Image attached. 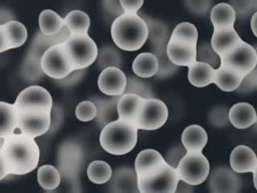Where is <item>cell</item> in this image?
Segmentation results:
<instances>
[{
	"instance_id": "1",
	"label": "cell",
	"mask_w": 257,
	"mask_h": 193,
	"mask_svg": "<svg viewBox=\"0 0 257 193\" xmlns=\"http://www.w3.org/2000/svg\"><path fill=\"white\" fill-rule=\"evenodd\" d=\"M0 155L9 175H25L36 169L40 150L34 138L14 132L3 139Z\"/></svg>"
},
{
	"instance_id": "2",
	"label": "cell",
	"mask_w": 257,
	"mask_h": 193,
	"mask_svg": "<svg viewBox=\"0 0 257 193\" xmlns=\"http://www.w3.org/2000/svg\"><path fill=\"white\" fill-rule=\"evenodd\" d=\"M110 34L114 44L125 51H136L143 47L148 38L145 19L137 13H122L113 20Z\"/></svg>"
},
{
	"instance_id": "3",
	"label": "cell",
	"mask_w": 257,
	"mask_h": 193,
	"mask_svg": "<svg viewBox=\"0 0 257 193\" xmlns=\"http://www.w3.org/2000/svg\"><path fill=\"white\" fill-rule=\"evenodd\" d=\"M138 131L133 123L116 119L101 128L100 146L111 155H124L137 145Z\"/></svg>"
},
{
	"instance_id": "4",
	"label": "cell",
	"mask_w": 257,
	"mask_h": 193,
	"mask_svg": "<svg viewBox=\"0 0 257 193\" xmlns=\"http://www.w3.org/2000/svg\"><path fill=\"white\" fill-rule=\"evenodd\" d=\"M62 45L74 69H85L96 59L98 48L88 33L70 34L68 38L62 42Z\"/></svg>"
},
{
	"instance_id": "5",
	"label": "cell",
	"mask_w": 257,
	"mask_h": 193,
	"mask_svg": "<svg viewBox=\"0 0 257 193\" xmlns=\"http://www.w3.org/2000/svg\"><path fill=\"white\" fill-rule=\"evenodd\" d=\"M179 180L176 168L165 163L150 174L137 177L138 190L140 193H175Z\"/></svg>"
},
{
	"instance_id": "6",
	"label": "cell",
	"mask_w": 257,
	"mask_h": 193,
	"mask_svg": "<svg viewBox=\"0 0 257 193\" xmlns=\"http://www.w3.org/2000/svg\"><path fill=\"white\" fill-rule=\"evenodd\" d=\"M179 179L197 186L203 183L210 173V163L202 152H186L176 167Z\"/></svg>"
},
{
	"instance_id": "7",
	"label": "cell",
	"mask_w": 257,
	"mask_h": 193,
	"mask_svg": "<svg viewBox=\"0 0 257 193\" xmlns=\"http://www.w3.org/2000/svg\"><path fill=\"white\" fill-rule=\"evenodd\" d=\"M52 96L40 85H30L17 95L13 104L16 113L51 112Z\"/></svg>"
},
{
	"instance_id": "8",
	"label": "cell",
	"mask_w": 257,
	"mask_h": 193,
	"mask_svg": "<svg viewBox=\"0 0 257 193\" xmlns=\"http://www.w3.org/2000/svg\"><path fill=\"white\" fill-rule=\"evenodd\" d=\"M169 117L167 105L156 98L143 99L134 125L138 130L154 131L165 125Z\"/></svg>"
},
{
	"instance_id": "9",
	"label": "cell",
	"mask_w": 257,
	"mask_h": 193,
	"mask_svg": "<svg viewBox=\"0 0 257 193\" xmlns=\"http://www.w3.org/2000/svg\"><path fill=\"white\" fill-rule=\"evenodd\" d=\"M220 64L245 75L256 67V49L251 44L242 40L235 47L220 56Z\"/></svg>"
},
{
	"instance_id": "10",
	"label": "cell",
	"mask_w": 257,
	"mask_h": 193,
	"mask_svg": "<svg viewBox=\"0 0 257 193\" xmlns=\"http://www.w3.org/2000/svg\"><path fill=\"white\" fill-rule=\"evenodd\" d=\"M40 65L44 74L53 79H60L74 70L62 43L47 48L40 57Z\"/></svg>"
},
{
	"instance_id": "11",
	"label": "cell",
	"mask_w": 257,
	"mask_h": 193,
	"mask_svg": "<svg viewBox=\"0 0 257 193\" xmlns=\"http://www.w3.org/2000/svg\"><path fill=\"white\" fill-rule=\"evenodd\" d=\"M208 187L212 193H236L241 188V179L235 171L226 166L216 167L209 173Z\"/></svg>"
},
{
	"instance_id": "12",
	"label": "cell",
	"mask_w": 257,
	"mask_h": 193,
	"mask_svg": "<svg viewBox=\"0 0 257 193\" xmlns=\"http://www.w3.org/2000/svg\"><path fill=\"white\" fill-rule=\"evenodd\" d=\"M51 112L17 113V129L32 138L44 135L50 128Z\"/></svg>"
},
{
	"instance_id": "13",
	"label": "cell",
	"mask_w": 257,
	"mask_h": 193,
	"mask_svg": "<svg viewBox=\"0 0 257 193\" xmlns=\"http://www.w3.org/2000/svg\"><path fill=\"white\" fill-rule=\"evenodd\" d=\"M126 83V76L124 72L115 66H109L103 68L97 79V85L99 90L108 95L115 96L123 93Z\"/></svg>"
},
{
	"instance_id": "14",
	"label": "cell",
	"mask_w": 257,
	"mask_h": 193,
	"mask_svg": "<svg viewBox=\"0 0 257 193\" xmlns=\"http://www.w3.org/2000/svg\"><path fill=\"white\" fill-rule=\"evenodd\" d=\"M196 43L170 37L166 43V52L175 65L188 67L196 61Z\"/></svg>"
},
{
	"instance_id": "15",
	"label": "cell",
	"mask_w": 257,
	"mask_h": 193,
	"mask_svg": "<svg viewBox=\"0 0 257 193\" xmlns=\"http://www.w3.org/2000/svg\"><path fill=\"white\" fill-rule=\"evenodd\" d=\"M230 166L236 173L257 172V157L254 151L246 146L239 145L233 149L230 154Z\"/></svg>"
},
{
	"instance_id": "16",
	"label": "cell",
	"mask_w": 257,
	"mask_h": 193,
	"mask_svg": "<svg viewBox=\"0 0 257 193\" xmlns=\"http://www.w3.org/2000/svg\"><path fill=\"white\" fill-rule=\"evenodd\" d=\"M107 182H109L108 187L110 192H139L137 174L135 169L130 167L116 169L113 173H111V176Z\"/></svg>"
},
{
	"instance_id": "17",
	"label": "cell",
	"mask_w": 257,
	"mask_h": 193,
	"mask_svg": "<svg viewBox=\"0 0 257 193\" xmlns=\"http://www.w3.org/2000/svg\"><path fill=\"white\" fill-rule=\"evenodd\" d=\"M242 39L235 30L234 26L214 29L210 44L214 51L219 55H223L233 47H235Z\"/></svg>"
},
{
	"instance_id": "18",
	"label": "cell",
	"mask_w": 257,
	"mask_h": 193,
	"mask_svg": "<svg viewBox=\"0 0 257 193\" xmlns=\"http://www.w3.org/2000/svg\"><path fill=\"white\" fill-rule=\"evenodd\" d=\"M229 123L236 129L244 130L253 126L257 121L255 109L248 103H237L228 111Z\"/></svg>"
},
{
	"instance_id": "19",
	"label": "cell",
	"mask_w": 257,
	"mask_h": 193,
	"mask_svg": "<svg viewBox=\"0 0 257 193\" xmlns=\"http://www.w3.org/2000/svg\"><path fill=\"white\" fill-rule=\"evenodd\" d=\"M165 163L166 161L164 156L160 152L154 149H146L137 155L134 169L137 177H143L158 169Z\"/></svg>"
},
{
	"instance_id": "20",
	"label": "cell",
	"mask_w": 257,
	"mask_h": 193,
	"mask_svg": "<svg viewBox=\"0 0 257 193\" xmlns=\"http://www.w3.org/2000/svg\"><path fill=\"white\" fill-rule=\"evenodd\" d=\"M143 103V98L135 93H122L116 104L117 118L122 121L135 123Z\"/></svg>"
},
{
	"instance_id": "21",
	"label": "cell",
	"mask_w": 257,
	"mask_h": 193,
	"mask_svg": "<svg viewBox=\"0 0 257 193\" xmlns=\"http://www.w3.org/2000/svg\"><path fill=\"white\" fill-rule=\"evenodd\" d=\"M181 140L186 152H202L208 142V135L203 127L190 125L183 131Z\"/></svg>"
},
{
	"instance_id": "22",
	"label": "cell",
	"mask_w": 257,
	"mask_h": 193,
	"mask_svg": "<svg viewBox=\"0 0 257 193\" xmlns=\"http://www.w3.org/2000/svg\"><path fill=\"white\" fill-rule=\"evenodd\" d=\"M69 35H70V32L66 26H63L57 33H55L53 35H44L39 31L35 35L32 43H31L29 52L41 57L42 53L47 48L64 42L68 38Z\"/></svg>"
},
{
	"instance_id": "23",
	"label": "cell",
	"mask_w": 257,
	"mask_h": 193,
	"mask_svg": "<svg viewBox=\"0 0 257 193\" xmlns=\"http://www.w3.org/2000/svg\"><path fill=\"white\" fill-rule=\"evenodd\" d=\"M189 82L196 87H205L213 83L215 68L202 61H194L188 66Z\"/></svg>"
},
{
	"instance_id": "24",
	"label": "cell",
	"mask_w": 257,
	"mask_h": 193,
	"mask_svg": "<svg viewBox=\"0 0 257 193\" xmlns=\"http://www.w3.org/2000/svg\"><path fill=\"white\" fill-rule=\"evenodd\" d=\"M244 75L239 72L219 64L215 68L213 83H215L223 91H235L239 86Z\"/></svg>"
},
{
	"instance_id": "25",
	"label": "cell",
	"mask_w": 257,
	"mask_h": 193,
	"mask_svg": "<svg viewBox=\"0 0 257 193\" xmlns=\"http://www.w3.org/2000/svg\"><path fill=\"white\" fill-rule=\"evenodd\" d=\"M119 95L111 96V99H94L92 102L96 107L95 121L102 128L106 124L118 119L116 104Z\"/></svg>"
},
{
	"instance_id": "26",
	"label": "cell",
	"mask_w": 257,
	"mask_h": 193,
	"mask_svg": "<svg viewBox=\"0 0 257 193\" xmlns=\"http://www.w3.org/2000/svg\"><path fill=\"white\" fill-rule=\"evenodd\" d=\"M1 25L9 49L20 47L27 40L28 32L23 23L16 20H8Z\"/></svg>"
},
{
	"instance_id": "27",
	"label": "cell",
	"mask_w": 257,
	"mask_h": 193,
	"mask_svg": "<svg viewBox=\"0 0 257 193\" xmlns=\"http://www.w3.org/2000/svg\"><path fill=\"white\" fill-rule=\"evenodd\" d=\"M210 19L214 29L234 26L236 14L229 3H219L211 8Z\"/></svg>"
},
{
	"instance_id": "28",
	"label": "cell",
	"mask_w": 257,
	"mask_h": 193,
	"mask_svg": "<svg viewBox=\"0 0 257 193\" xmlns=\"http://www.w3.org/2000/svg\"><path fill=\"white\" fill-rule=\"evenodd\" d=\"M132 67L138 76L149 78L156 75L158 71V60L152 52H143L134 59Z\"/></svg>"
},
{
	"instance_id": "29",
	"label": "cell",
	"mask_w": 257,
	"mask_h": 193,
	"mask_svg": "<svg viewBox=\"0 0 257 193\" xmlns=\"http://www.w3.org/2000/svg\"><path fill=\"white\" fill-rule=\"evenodd\" d=\"M17 129V113L12 104L0 102V138L4 139Z\"/></svg>"
},
{
	"instance_id": "30",
	"label": "cell",
	"mask_w": 257,
	"mask_h": 193,
	"mask_svg": "<svg viewBox=\"0 0 257 193\" xmlns=\"http://www.w3.org/2000/svg\"><path fill=\"white\" fill-rule=\"evenodd\" d=\"M143 18L145 19L148 27L147 40H149L152 45L167 43L171 34L169 26L165 22L156 18H152L150 16H146Z\"/></svg>"
},
{
	"instance_id": "31",
	"label": "cell",
	"mask_w": 257,
	"mask_h": 193,
	"mask_svg": "<svg viewBox=\"0 0 257 193\" xmlns=\"http://www.w3.org/2000/svg\"><path fill=\"white\" fill-rule=\"evenodd\" d=\"M64 26L70 34H84L88 32L90 26L89 16L81 10H72L63 18Z\"/></svg>"
},
{
	"instance_id": "32",
	"label": "cell",
	"mask_w": 257,
	"mask_h": 193,
	"mask_svg": "<svg viewBox=\"0 0 257 193\" xmlns=\"http://www.w3.org/2000/svg\"><path fill=\"white\" fill-rule=\"evenodd\" d=\"M40 32L44 35H53L57 33L63 26V18L53 10H43L38 17Z\"/></svg>"
},
{
	"instance_id": "33",
	"label": "cell",
	"mask_w": 257,
	"mask_h": 193,
	"mask_svg": "<svg viewBox=\"0 0 257 193\" xmlns=\"http://www.w3.org/2000/svg\"><path fill=\"white\" fill-rule=\"evenodd\" d=\"M152 50V53L155 54L158 60V71L156 73L158 77H168L178 71L179 66L175 65L167 55L166 43L153 45Z\"/></svg>"
},
{
	"instance_id": "34",
	"label": "cell",
	"mask_w": 257,
	"mask_h": 193,
	"mask_svg": "<svg viewBox=\"0 0 257 193\" xmlns=\"http://www.w3.org/2000/svg\"><path fill=\"white\" fill-rule=\"evenodd\" d=\"M112 173L111 167L102 160H94L87 167V177L94 184L106 183Z\"/></svg>"
},
{
	"instance_id": "35",
	"label": "cell",
	"mask_w": 257,
	"mask_h": 193,
	"mask_svg": "<svg viewBox=\"0 0 257 193\" xmlns=\"http://www.w3.org/2000/svg\"><path fill=\"white\" fill-rule=\"evenodd\" d=\"M37 181L45 190H53L60 184V173L52 165H43L37 171Z\"/></svg>"
},
{
	"instance_id": "36",
	"label": "cell",
	"mask_w": 257,
	"mask_h": 193,
	"mask_svg": "<svg viewBox=\"0 0 257 193\" xmlns=\"http://www.w3.org/2000/svg\"><path fill=\"white\" fill-rule=\"evenodd\" d=\"M95 60L97 67L100 70L109 66H115L120 68L122 63L121 54L116 48L112 46H103L100 50H98Z\"/></svg>"
},
{
	"instance_id": "37",
	"label": "cell",
	"mask_w": 257,
	"mask_h": 193,
	"mask_svg": "<svg viewBox=\"0 0 257 193\" xmlns=\"http://www.w3.org/2000/svg\"><path fill=\"white\" fill-rule=\"evenodd\" d=\"M123 93H135L143 99L155 98L154 90L149 82L140 76H128L126 77V83Z\"/></svg>"
},
{
	"instance_id": "38",
	"label": "cell",
	"mask_w": 257,
	"mask_h": 193,
	"mask_svg": "<svg viewBox=\"0 0 257 193\" xmlns=\"http://www.w3.org/2000/svg\"><path fill=\"white\" fill-rule=\"evenodd\" d=\"M44 72L40 65V57L28 52L22 65V75L26 79L33 81L41 78Z\"/></svg>"
},
{
	"instance_id": "39",
	"label": "cell",
	"mask_w": 257,
	"mask_h": 193,
	"mask_svg": "<svg viewBox=\"0 0 257 193\" xmlns=\"http://www.w3.org/2000/svg\"><path fill=\"white\" fill-rule=\"evenodd\" d=\"M170 37L197 44L198 30L194 24L190 22H182L177 24V26L171 32Z\"/></svg>"
},
{
	"instance_id": "40",
	"label": "cell",
	"mask_w": 257,
	"mask_h": 193,
	"mask_svg": "<svg viewBox=\"0 0 257 193\" xmlns=\"http://www.w3.org/2000/svg\"><path fill=\"white\" fill-rule=\"evenodd\" d=\"M196 60L210 64L217 68L220 64V57L212 48L210 42H202L196 47Z\"/></svg>"
},
{
	"instance_id": "41",
	"label": "cell",
	"mask_w": 257,
	"mask_h": 193,
	"mask_svg": "<svg viewBox=\"0 0 257 193\" xmlns=\"http://www.w3.org/2000/svg\"><path fill=\"white\" fill-rule=\"evenodd\" d=\"M236 14V18L245 19L256 12L257 0H230L229 3Z\"/></svg>"
},
{
	"instance_id": "42",
	"label": "cell",
	"mask_w": 257,
	"mask_h": 193,
	"mask_svg": "<svg viewBox=\"0 0 257 193\" xmlns=\"http://www.w3.org/2000/svg\"><path fill=\"white\" fill-rule=\"evenodd\" d=\"M96 115V107L92 101L80 102L75 109V116L81 122H89Z\"/></svg>"
},
{
	"instance_id": "43",
	"label": "cell",
	"mask_w": 257,
	"mask_h": 193,
	"mask_svg": "<svg viewBox=\"0 0 257 193\" xmlns=\"http://www.w3.org/2000/svg\"><path fill=\"white\" fill-rule=\"evenodd\" d=\"M187 9L196 15L206 16L213 7V0H184Z\"/></svg>"
},
{
	"instance_id": "44",
	"label": "cell",
	"mask_w": 257,
	"mask_h": 193,
	"mask_svg": "<svg viewBox=\"0 0 257 193\" xmlns=\"http://www.w3.org/2000/svg\"><path fill=\"white\" fill-rule=\"evenodd\" d=\"M257 70L256 67L251 70L250 72H248L247 74H245L239 84V86L237 87L236 91L239 93H249L252 92L254 90H256L257 88Z\"/></svg>"
},
{
	"instance_id": "45",
	"label": "cell",
	"mask_w": 257,
	"mask_h": 193,
	"mask_svg": "<svg viewBox=\"0 0 257 193\" xmlns=\"http://www.w3.org/2000/svg\"><path fill=\"white\" fill-rule=\"evenodd\" d=\"M186 154V150L184 148L183 145H176L174 147H172L166 154V156L164 157L166 163H168L169 165H171L172 167L176 168L177 165L179 164L180 160L182 159V157Z\"/></svg>"
},
{
	"instance_id": "46",
	"label": "cell",
	"mask_w": 257,
	"mask_h": 193,
	"mask_svg": "<svg viewBox=\"0 0 257 193\" xmlns=\"http://www.w3.org/2000/svg\"><path fill=\"white\" fill-rule=\"evenodd\" d=\"M211 123L216 127H224L229 123L228 112L224 107H216L211 111L210 114Z\"/></svg>"
},
{
	"instance_id": "47",
	"label": "cell",
	"mask_w": 257,
	"mask_h": 193,
	"mask_svg": "<svg viewBox=\"0 0 257 193\" xmlns=\"http://www.w3.org/2000/svg\"><path fill=\"white\" fill-rule=\"evenodd\" d=\"M84 72H85L84 69H74L70 73H68L66 76L60 79H55V80H57L58 84L62 86H71L77 83L82 78V76L84 75Z\"/></svg>"
},
{
	"instance_id": "48",
	"label": "cell",
	"mask_w": 257,
	"mask_h": 193,
	"mask_svg": "<svg viewBox=\"0 0 257 193\" xmlns=\"http://www.w3.org/2000/svg\"><path fill=\"white\" fill-rule=\"evenodd\" d=\"M123 13H137L144 4V0H118Z\"/></svg>"
},
{
	"instance_id": "49",
	"label": "cell",
	"mask_w": 257,
	"mask_h": 193,
	"mask_svg": "<svg viewBox=\"0 0 257 193\" xmlns=\"http://www.w3.org/2000/svg\"><path fill=\"white\" fill-rule=\"evenodd\" d=\"M102 4L104 9L112 15L118 16L123 13L118 0H102Z\"/></svg>"
},
{
	"instance_id": "50",
	"label": "cell",
	"mask_w": 257,
	"mask_h": 193,
	"mask_svg": "<svg viewBox=\"0 0 257 193\" xmlns=\"http://www.w3.org/2000/svg\"><path fill=\"white\" fill-rule=\"evenodd\" d=\"M194 186L182 181V180H179L178 184H177V187L175 189V192H181V193H188V192H193L194 191Z\"/></svg>"
},
{
	"instance_id": "51",
	"label": "cell",
	"mask_w": 257,
	"mask_h": 193,
	"mask_svg": "<svg viewBox=\"0 0 257 193\" xmlns=\"http://www.w3.org/2000/svg\"><path fill=\"white\" fill-rule=\"evenodd\" d=\"M6 50H9V48H8V44H7L5 35H4V31H3L2 25L0 24V53L4 52Z\"/></svg>"
},
{
	"instance_id": "52",
	"label": "cell",
	"mask_w": 257,
	"mask_h": 193,
	"mask_svg": "<svg viewBox=\"0 0 257 193\" xmlns=\"http://www.w3.org/2000/svg\"><path fill=\"white\" fill-rule=\"evenodd\" d=\"M7 175H9V174H8V172H7L6 168H5L4 162H3L2 157H1V155H0V180L4 179Z\"/></svg>"
},
{
	"instance_id": "53",
	"label": "cell",
	"mask_w": 257,
	"mask_h": 193,
	"mask_svg": "<svg viewBox=\"0 0 257 193\" xmlns=\"http://www.w3.org/2000/svg\"><path fill=\"white\" fill-rule=\"evenodd\" d=\"M256 16H257V12H254L252 14V17H251V29H252V32L255 36L257 35V32H256Z\"/></svg>"
},
{
	"instance_id": "54",
	"label": "cell",
	"mask_w": 257,
	"mask_h": 193,
	"mask_svg": "<svg viewBox=\"0 0 257 193\" xmlns=\"http://www.w3.org/2000/svg\"><path fill=\"white\" fill-rule=\"evenodd\" d=\"M2 142H3V139L0 138V147H1V145H2Z\"/></svg>"
}]
</instances>
